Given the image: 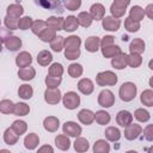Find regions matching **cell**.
Returning <instances> with one entry per match:
<instances>
[{"label": "cell", "mask_w": 153, "mask_h": 153, "mask_svg": "<svg viewBox=\"0 0 153 153\" xmlns=\"http://www.w3.org/2000/svg\"><path fill=\"white\" fill-rule=\"evenodd\" d=\"M35 4L43 8L48 10L59 14H62L65 12V0H33Z\"/></svg>", "instance_id": "cell-1"}, {"label": "cell", "mask_w": 153, "mask_h": 153, "mask_svg": "<svg viewBox=\"0 0 153 153\" xmlns=\"http://www.w3.org/2000/svg\"><path fill=\"white\" fill-rule=\"evenodd\" d=\"M137 92V87L134 82L131 81H127L123 82L118 90V96L123 102H131Z\"/></svg>", "instance_id": "cell-2"}, {"label": "cell", "mask_w": 153, "mask_h": 153, "mask_svg": "<svg viewBox=\"0 0 153 153\" xmlns=\"http://www.w3.org/2000/svg\"><path fill=\"white\" fill-rule=\"evenodd\" d=\"M96 82L99 86H114L117 82V75L111 71L99 72L96 76Z\"/></svg>", "instance_id": "cell-3"}, {"label": "cell", "mask_w": 153, "mask_h": 153, "mask_svg": "<svg viewBox=\"0 0 153 153\" xmlns=\"http://www.w3.org/2000/svg\"><path fill=\"white\" fill-rule=\"evenodd\" d=\"M62 103L66 109L74 110L80 105V96L74 91H69L65 96H62Z\"/></svg>", "instance_id": "cell-4"}, {"label": "cell", "mask_w": 153, "mask_h": 153, "mask_svg": "<svg viewBox=\"0 0 153 153\" xmlns=\"http://www.w3.org/2000/svg\"><path fill=\"white\" fill-rule=\"evenodd\" d=\"M98 104L103 108H110L115 104V96L110 90H102L98 94Z\"/></svg>", "instance_id": "cell-5"}, {"label": "cell", "mask_w": 153, "mask_h": 153, "mask_svg": "<svg viewBox=\"0 0 153 153\" xmlns=\"http://www.w3.org/2000/svg\"><path fill=\"white\" fill-rule=\"evenodd\" d=\"M61 99H62V94H61V91L59 90V87H56V88L47 87V90L44 91V100H45L48 104L55 105V104H57Z\"/></svg>", "instance_id": "cell-6"}, {"label": "cell", "mask_w": 153, "mask_h": 153, "mask_svg": "<svg viewBox=\"0 0 153 153\" xmlns=\"http://www.w3.org/2000/svg\"><path fill=\"white\" fill-rule=\"evenodd\" d=\"M62 131H63V134H66V135H68V136L78 137V136H80L82 129H81V127H80L79 124H76L75 122H73V121H67V122H65L63 126H62Z\"/></svg>", "instance_id": "cell-7"}, {"label": "cell", "mask_w": 153, "mask_h": 153, "mask_svg": "<svg viewBox=\"0 0 153 153\" xmlns=\"http://www.w3.org/2000/svg\"><path fill=\"white\" fill-rule=\"evenodd\" d=\"M141 134H142V128L137 123H130L124 129V137L129 141H133V140L137 139Z\"/></svg>", "instance_id": "cell-8"}, {"label": "cell", "mask_w": 153, "mask_h": 153, "mask_svg": "<svg viewBox=\"0 0 153 153\" xmlns=\"http://www.w3.org/2000/svg\"><path fill=\"white\" fill-rule=\"evenodd\" d=\"M103 29L106 30V31H111V32H115L120 29L121 26V20L118 18H114L112 16H108V17H104L103 18Z\"/></svg>", "instance_id": "cell-9"}, {"label": "cell", "mask_w": 153, "mask_h": 153, "mask_svg": "<svg viewBox=\"0 0 153 153\" xmlns=\"http://www.w3.org/2000/svg\"><path fill=\"white\" fill-rule=\"evenodd\" d=\"M116 122L120 127H128L130 123H133V115L131 112L127 111V110H121L118 111L117 116H116Z\"/></svg>", "instance_id": "cell-10"}, {"label": "cell", "mask_w": 153, "mask_h": 153, "mask_svg": "<svg viewBox=\"0 0 153 153\" xmlns=\"http://www.w3.org/2000/svg\"><path fill=\"white\" fill-rule=\"evenodd\" d=\"M78 90L82 93V94H91L94 90V85H93V81L88 78H82L79 80L78 82Z\"/></svg>", "instance_id": "cell-11"}, {"label": "cell", "mask_w": 153, "mask_h": 153, "mask_svg": "<svg viewBox=\"0 0 153 153\" xmlns=\"http://www.w3.org/2000/svg\"><path fill=\"white\" fill-rule=\"evenodd\" d=\"M32 62V57L30 55V53L27 51H20L17 56H16V65L19 68H25L29 67Z\"/></svg>", "instance_id": "cell-12"}, {"label": "cell", "mask_w": 153, "mask_h": 153, "mask_svg": "<svg viewBox=\"0 0 153 153\" xmlns=\"http://www.w3.org/2000/svg\"><path fill=\"white\" fill-rule=\"evenodd\" d=\"M43 127L49 133H55L60 127V121L55 116H48L43 121Z\"/></svg>", "instance_id": "cell-13"}, {"label": "cell", "mask_w": 153, "mask_h": 153, "mask_svg": "<svg viewBox=\"0 0 153 153\" xmlns=\"http://www.w3.org/2000/svg\"><path fill=\"white\" fill-rule=\"evenodd\" d=\"M78 120L85 124V126H90L93 123L94 121V112L88 110V109H82L78 112Z\"/></svg>", "instance_id": "cell-14"}, {"label": "cell", "mask_w": 153, "mask_h": 153, "mask_svg": "<svg viewBox=\"0 0 153 153\" xmlns=\"http://www.w3.org/2000/svg\"><path fill=\"white\" fill-rule=\"evenodd\" d=\"M128 55L124 53H120L118 55H116L115 57L111 59V66L115 69H123L128 66V61H127Z\"/></svg>", "instance_id": "cell-15"}, {"label": "cell", "mask_w": 153, "mask_h": 153, "mask_svg": "<svg viewBox=\"0 0 153 153\" xmlns=\"http://www.w3.org/2000/svg\"><path fill=\"white\" fill-rule=\"evenodd\" d=\"M23 13H24V8L20 4H11L6 10V16L16 19H19L23 16Z\"/></svg>", "instance_id": "cell-16"}, {"label": "cell", "mask_w": 153, "mask_h": 153, "mask_svg": "<svg viewBox=\"0 0 153 153\" xmlns=\"http://www.w3.org/2000/svg\"><path fill=\"white\" fill-rule=\"evenodd\" d=\"M90 13H91L93 20H103V18L105 16V7L102 4L96 2V4H93L91 6Z\"/></svg>", "instance_id": "cell-17"}, {"label": "cell", "mask_w": 153, "mask_h": 153, "mask_svg": "<svg viewBox=\"0 0 153 153\" xmlns=\"http://www.w3.org/2000/svg\"><path fill=\"white\" fill-rule=\"evenodd\" d=\"M4 45H5L6 49L10 50V51H17V50H19V48L22 47V39H20L18 36L11 35V36L4 42Z\"/></svg>", "instance_id": "cell-18"}, {"label": "cell", "mask_w": 153, "mask_h": 153, "mask_svg": "<svg viewBox=\"0 0 153 153\" xmlns=\"http://www.w3.org/2000/svg\"><path fill=\"white\" fill-rule=\"evenodd\" d=\"M100 47V38L97 36H90L85 41V49L90 53H96Z\"/></svg>", "instance_id": "cell-19"}, {"label": "cell", "mask_w": 153, "mask_h": 153, "mask_svg": "<svg viewBox=\"0 0 153 153\" xmlns=\"http://www.w3.org/2000/svg\"><path fill=\"white\" fill-rule=\"evenodd\" d=\"M38 143H39V137L35 133H29L24 139V147L26 149L32 151L38 146Z\"/></svg>", "instance_id": "cell-20"}, {"label": "cell", "mask_w": 153, "mask_h": 153, "mask_svg": "<svg viewBox=\"0 0 153 153\" xmlns=\"http://www.w3.org/2000/svg\"><path fill=\"white\" fill-rule=\"evenodd\" d=\"M45 23H47V26H48V27H51V29H54V30H56V31H60V30H63L65 18L51 16V17H49V18L45 20Z\"/></svg>", "instance_id": "cell-21"}, {"label": "cell", "mask_w": 153, "mask_h": 153, "mask_svg": "<svg viewBox=\"0 0 153 153\" xmlns=\"http://www.w3.org/2000/svg\"><path fill=\"white\" fill-rule=\"evenodd\" d=\"M79 20L78 17L75 16H68L67 18H65V23H63V30L67 32H73L78 29L79 26Z\"/></svg>", "instance_id": "cell-22"}, {"label": "cell", "mask_w": 153, "mask_h": 153, "mask_svg": "<svg viewBox=\"0 0 153 153\" xmlns=\"http://www.w3.org/2000/svg\"><path fill=\"white\" fill-rule=\"evenodd\" d=\"M55 145H56V147H57L59 149H61V151H67V149H69V147H71V140H69L68 135L61 134V135H57V136L55 137Z\"/></svg>", "instance_id": "cell-23"}, {"label": "cell", "mask_w": 153, "mask_h": 153, "mask_svg": "<svg viewBox=\"0 0 153 153\" xmlns=\"http://www.w3.org/2000/svg\"><path fill=\"white\" fill-rule=\"evenodd\" d=\"M36 75V71L33 67H25V68H19L18 71V76L19 79L24 80V81H29V80H32Z\"/></svg>", "instance_id": "cell-24"}, {"label": "cell", "mask_w": 153, "mask_h": 153, "mask_svg": "<svg viewBox=\"0 0 153 153\" xmlns=\"http://www.w3.org/2000/svg\"><path fill=\"white\" fill-rule=\"evenodd\" d=\"M145 47H146V44H145L143 39L134 38L129 44V51L130 53H136V54H142L145 51Z\"/></svg>", "instance_id": "cell-25"}, {"label": "cell", "mask_w": 153, "mask_h": 153, "mask_svg": "<svg viewBox=\"0 0 153 153\" xmlns=\"http://www.w3.org/2000/svg\"><path fill=\"white\" fill-rule=\"evenodd\" d=\"M102 55L105 57V59H112L115 57L116 55H118L120 53H122L121 48L116 44H112V45H109L106 48H102Z\"/></svg>", "instance_id": "cell-26"}, {"label": "cell", "mask_w": 153, "mask_h": 153, "mask_svg": "<svg viewBox=\"0 0 153 153\" xmlns=\"http://www.w3.org/2000/svg\"><path fill=\"white\" fill-rule=\"evenodd\" d=\"M145 16H146L145 14V10L139 5H135L129 10V18H131V19H134L136 22H141Z\"/></svg>", "instance_id": "cell-27"}, {"label": "cell", "mask_w": 153, "mask_h": 153, "mask_svg": "<svg viewBox=\"0 0 153 153\" xmlns=\"http://www.w3.org/2000/svg\"><path fill=\"white\" fill-rule=\"evenodd\" d=\"M51 61H53V55H51L50 51H48V50H42V51L38 53V55H37V62H38L39 66L45 67V66H48Z\"/></svg>", "instance_id": "cell-28"}, {"label": "cell", "mask_w": 153, "mask_h": 153, "mask_svg": "<svg viewBox=\"0 0 153 153\" xmlns=\"http://www.w3.org/2000/svg\"><path fill=\"white\" fill-rule=\"evenodd\" d=\"M105 137L106 140L111 141V142H115V141H118L121 139V131L118 128L116 127H108L105 129Z\"/></svg>", "instance_id": "cell-29"}, {"label": "cell", "mask_w": 153, "mask_h": 153, "mask_svg": "<svg viewBox=\"0 0 153 153\" xmlns=\"http://www.w3.org/2000/svg\"><path fill=\"white\" fill-rule=\"evenodd\" d=\"M93 152L94 153H109L110 152V145L106 140L99 139L93 145Z\"/></svg>", "instance_id": "cell-30"}, {"label": "cell", "mask_w": 153, "mask_h": 153, "mask_svg": "<svg viewBox=\"0 0 153 153\" xmlns=\"http://www.w3.org/2000/svg\"><path fill=\"white\" fill-rule=\"evenodd\" d=\"M81 44V39L78 36H69L65 38V49H79Z\"/></svg>", "instance_id": "cell-31"}, {"label": "cell", "mask_w": 153, "mask_h": 153, "mask_svg": "<svg viewBox=\"0 0 153 153\" xmlns=\"http://www.w3.org/2000/svg\"><path fill=\"white\" fill-rule=\"evenodd\" d=\"M56 37V30L51 29V27H45L39 35H38V38L42 41V42H51L54 38Z\"/></svg>", "instance_id": "cell-32"}, {"label": "cell", "mask_w": 153, "mask_h": 153, "mask_svg": "<svg viewBox=\"0 0 153 153\" xmlns=\"http://www.w3.org/2000/svg\"><path fill=\"white\" fill-rule=\"evenodd\" d=\"M111 117H110V114L106 112L105 110H98L96 114H94V121L100 124V126H105L110 122Z\"/></svg>", "instance_id": "cell-33"}, {"label": "cell", "mask_w": 153, "mask_h": 153, "mask_svg": "<svg viewBox=\"0 0 153 153\" xmlns=\"http://www.w3.org/2000/svg\"><path fill=\"white\" fill-rule=\"evenodd\" d=\"M32 94H33V88L30 85L23 84V85L19 86V88H18V96L22 99H25V100L26 99H30L32 97Z\"/></svg>", "instance_id": "cell-34"}, {"label": "cell", "mask_w": 153, "mask_h": 153, "mask_svg": "<svg viewBox=\"0 0 153 153\" xmlns=\"http://www.w3.org/2000/svg\"><path fill=\"white\" fill-rule=\"evenodd\" d=\"M18 137H19V135H18L12 128H7V129L5 130V133H4V141H5L7 145H10V146L17 143Z\"/></svg>", "instance_id": "cell-35"}, {"label": "cell", "mask_w": 153, "mask_h": 153, "mask_svg": "<svg viewBox=\"0 0 153 153\" xmlns=\"http://www.w3.org/2000/svg\"><path fill=\"white\" fill-rule=\"evenodd\" d=\"M73 146H74V149H75L76 152H79V153L86 152V151L88 149V147H90L88 141H87L85 137H80V136L75 137V141H74Z\"/></svg>", "instance_id": "cell-36"}, {"label": "cell", "mask_w": 153, "mask_h": 153, "mask_svg": "<svg viewBox=\"0 0 153 153\" xmlns=\"http://www.w3.org/2000/svg\"><path fill=\"white\" fill-rule=\"evenodd\" d=\"M14 106H16V104L10 99H2L0 102V111L5 115L13 114L14 112Z\"/></svg>", "instance_id": "cell-37"}, {"label": "cell", "mask_w": 153, "mask_h": 153, "mask_svg": "<svg viewBox=\"0 0 153 153\" xmlns=\"http://www.w3.org/2000/svg\"><path fill=\"white\" fill-rule=\"evenodd\" d=\"M78 20H79V24L82 27H88V26H91V24L93 22V18H92L90 12H80L78 14Z\"/></svg>", "instance_id": "cell-38"}, {"label": "cell", "mask_w": 153, "mask_h": 153, "mask_svg": "<svg viewBox=\"0 0 153 153\" xmlns=\"http://www.w3.org/2000/svg\"><path fill=\"white\" fill-rule=\"evenodd\" d=\"M127 61H128V66L133 67V68H137L141 66L142 63V57H141V54H136V53H130L127 57Z\"/></svg>", "instance_id": "cell-39"}, {"label": "cell", "mask_w": 153, "mask_h": 153, "mask_svg": "<svg viewBox=\"0 0 153 153\" xmlns=\"http://www.w3.org/2000/svg\"><path fill=\"white\" fill-rule=\"evenodd\" d=\"M50 48L55 53H60L65 48V37L62 36H56L51 42H50Z\"/></svg>", "instance_id": "cell-40"}, {"label": "cell", "mask_w": 153, "mask_h": 153, "mask_svg": "<svg viewBox=\"0 0 153 153\" xmlns=\"http://www.w3.org/2000/svg\"><path fill=\"white\" fill-rule=\"evenodd\" d=\"M11 128L20 136V135H23V134L26 133V130H27V124H26V122H24V121H22V120H17V121H14V122L12 123Z\"/></svg>", "instance_id": "cell-41"}, {"label": "cell", "mask_w": 153, "mask_h": 153, "mask_svg": "<svg viewBox=\"0 0 153 153\" xmlns=\"http://www.w3.org/2000/svg\"><path fill=\"white\" fill-rule=\"evenodd\" d=\"M140 100L146 106H153V90H145L140 96Z\"/></svg>", "instance_id": "cell-42"}, {"label": "cell", "mask_w": 153, "mask_h": 153, "mask_svg": "<svg viewBox=\"0 0 153 153\" xmlns=\"http://www.w3.org/2000/svg\"><path fill=\"white\" fill-rule=\"evenodd\" d=\"M124 27L128 32H136L140 29V22H136L128 17L124 19Z\"/></svg>", "instance_id": "cell-43"}, {"label": "cell", "mask_w": 153, "mask_h": 153, "mask_svg": "<svg viewBox=\"0 0 153 153\" xmlns=\"http://www.w3.org/2000/svg\"><path fill=\"white\" fill-rule=\"evenodd\" d=\"M82 72H84V68L79 63H71L68 66V74L72 78H79V76H81Z\"/></svg>", "instance_id": "cell-44"}, {"label": "cell", "mask_w": 153, "mask_h": 153, "mask_svg": "<svg viewBox=\"0 0 153 153\" xmlns=\"http://www.w3.org/2000/svg\"><path fill=\"white\" fill-rule=\"evenodd\" d=\"M134 117H135L139 122H147V121H149L151 115H149V112H148L146 109H143V108H139V109L135 110V112H134Z\"/></svg>", "instance_id": "cell-45"}, {"label": "cell", "mask_w": 153, "mask_h": 153, "mask_svg": "<svg viewBox=\"0 0 153 153\" xmlns=\"http://www.w3.org/2000/svg\"><path fill=\"white\" fill-rule=\"evenodd\" d=\"M30 112V106L25 103H17L14 106V115L16 116H26Z\"/></svg>", "instance_id": "cell-46"}, {"label": "cell", "mask_w": 153, "mask_h": 153, "mask_svg": "<svg viewBox=\"0 0 153 153\" xmlns=\"http://www.w3.org/2000/svg\"><path fill=\"white\" fill-rule=\"evenodd\" d=\"M126 11H127V7L118 6V5H116L115 2H112V5L110 6V12H111V16H112L114 18H118V19H120L121 17L124 16Z\"/></svg>", "instance_id": "cell-47"}, {"label": "cell", "mask_w": 153, "mask_h": 153, "mask_svg": "<svg viewBox=\"0 0 153 153\" xmlns=\"http://www.w3.org/2000/svg\"><path fill=\"white\" fill-rule=\"evenodd\" d=\"M48 74L51 75V76H62L63 74V66L61 63H51L50 67H49V71H48Z\"/></svg>", "instance_id": "cell-48"}, {"label": "cell", "mask_w": 153, "mask_h": 153, "mask_svg": "<svg viewBox=\"0 0 153 153\" xmlns=\"http://www.w3.org/2000/svg\"><path fill=\"white\" fill-rule=\"evenodd\" d=\"M45 85L47 87H50V88H56L60 86L61 81H62V78L61 76H51L48 74V76H45Z\"/></svg>", "instance_id": "cell-49"}, {"label": "cell", "mask_w": 153, "mask_h": 153, "mask_svg": "<svg viewBox=\"0 0 153 153\" xmlns=\"http://www.w3.org/2000/svg\"><path fill=\"white\" fill-rule=\"evenodd\" d=\"M32 23H33V20H32L31 17H22V18H19V20H18V29H20V30L31 29Z\"/></svg>", "instance_id": "cell-50"}, {"label": "cell", "mask_w": 153, "mask_h": 153, "mask_svg": "<svg viewBox=\"0 0 153 153\" xmlns=\"http://www.w3.org/2000/svg\"><path fill=\"white\" fill-rule=\"evenodd\" d=\"M45 27H47V23H45V22H43V20H35V22L32 23L31 31H32V33H35V35L38 36Z\"/></svg>", "instance_id": "cell-51"}, {"label": "cell", "mask_w": 153, "mask_h": 153, "mask_svg": "<svg viewBox=\"0 0 153 153\" xmlns=\"http://www.w3.org/2000/svg\"><path fill=\"white\" fill-rule=\"evenodd\" d=\"M18 20L19 19H16V18H11V17H5L4 19V24H5V27L13 31V30H17L18 29Z\"/></svg>", "instance_id": "cell-52"}, {"label": "cell", "mask_w": 153, "mask_h": 153, "mask_svg": "<svg viewBox=\"0 0 153 153\" xmlns=\"http://www.w3.org/2000/svg\"><path fill=\"white\" fill-rule=\"evenodd\" d=\"M81 6V0H65V7L68 11H76Z\"/></svg>", "instance_id": "cell-53"}, {"label": "cell", "mask_w": 153, "mask_h": 153, "mask_svg": "<svg viewBox=\"0 0 153 153\" xmlns=\"http://www.w3.org/2000/svg\"><path fill=\"white\" fill-rule=\"evenodd\" d=\"M142 139L146 141H153V124H147L142 130Z\"/></svg>", "instance_id": "cell-54"}, {"label": "cell", "mask_w": 153, "mask_h": 153, "mask_svg": "<svg viewBox=\"0 0 153 153\" xmlns=\"http://www.w3.org/2000/svg\"><path fill=\"white\" fill-rule=\"evenodd\" d=\"M80 54V49H65V57L67 60H76Z\"/></svg>", "instance_id": "cell-55"}, {"label": "cell", "mask_w": 153, "mask_h": 153, "mask_svg": "<svg viewBox=\"0 0 153 153\" xmlns=\"http://www.w3.org/2000/svg\"><path fill=\"white\" fill-rule=\"evenodd\" d=\"M114 42H115V38H114V36H104L102 39H100V49L102 48H106V47H109V45H112L114 44Z\"/></svg>", "instance_id": "cell-56"}, {"label": "cell", "mask_w": 153, "mask_h": 153, "mask_svg": "<svg viewBox=\"0 0 153 153\" xmlns=\"http://www.w3.org/2000/svg\"><path fill=\"white\" fill-rule=\"evenodd\" d=\"M145 14H146L149 19L153 20V4H148V5L146 6V8H145Z\"/></svg>", "instance_id": "cell-57"}, {"label": "cell", "mask_w": 153, "mask_h": 153, "mask_svg": "<svg viewBox=\"0 0 153 153\" xmlns=\"http://www.w3.org/2000/svg\"><path fill=\"white\" fill-rule=\"evenodd\" d=\"M38 152L39 153H44V152H49V153H53L54 152V148L51 147V146H49V145H43V146H41L39 148H38Z\"/></svg>", "instance_id": "cell-58"}, {"label": "cell", "mask_w": 153, "mask_h": 153, "mask_svg": "<svg viewBox=\"0 0 153 153\" xmlns=\"http://www.w3.org/2000/svg\"><path fill=\"white\" fill-rule=\"evenodd\" d=\"M10 36H11V30H8V29H2V31H1V41H2V43H4Z\"/></svg>", "instance_id": "cell-59"}, {"label": "cell", "mask_w": 153, "mask_h": 153, "mask_svg": "<svg viewBox=\"0 0 153 153\" xmlns=\"http://www.w3.org/2000/svg\"><path fill=\"white\" fill-rule=\"evenodd\" d=\"M114 2L118 6H122V7H127L129 4H130V0H114Z\"/></svg>", "instance_id": "cell-60"}, {"label": "cell", "mask_w": 153, "mask_h": 153, "mask_svg": "<svg viewBox=\"0 0 153 153\" xmlns=\"http://www.w3.org/2000/svg\"><path fill=\"white\" fill-rule=\"evenodd\" d=\"M148 67L153 71V59H152V60H149V62H148Z\"/></svg>", "instance_id": "cell-61"}, {"label": "cell", "mask_w": 153, "mask_h": 153, "mask_svg": "<svg viewBox=\"0 0 153 153\" xmlns=\"http://www.w3.org/2000/svg\"><path fill=\"white\" fill-rule=\"evenodd\" d=\"M148 84H149V86L153 88V76H151V79H149V81H148Z\"/></svg>", "instance_id": "cell-62"}, {"label": "cell", "mask_w": 153, "mask_h": 153, "mask_svg": "<svg viewBox=\"0 0 153 153\" xmlns=\"http://www.w3.org/2000/svg\"><path fill=\"white\" fill-rule=\"evenodd\" d=\"M147 152H149V153H153V146H152V147H149V148H147Z\"/></svg>", "instance_id": "cell-63"}]
</instances>
